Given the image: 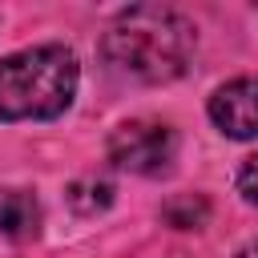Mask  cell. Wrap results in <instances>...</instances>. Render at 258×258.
Instances as JSON below:
<instances>
[{"instance_id": "cell-9", "label": "cell", "mask_w": 258, "mask_h": 258, "mask_svg": "<svg viewBox=\"0 0 258 258\" xmlns=\"http://www.w3.org/2000/svg\"><path fill=\"white\" fill-rule=\"evenodd\" d=\"M234 258H258V238H254V242H246V246H242Z\"/></svg>"}, {"instance_id": "cell-4", "label": "cell", "mask_w": 258, "mask_h": 258, "mask_svg": "<svg viewBox=\"0 0 258 258\" xmlns=\"http://www.w3.org/2000/svg\"><path fill=\"white\" fill-rule=\"evenodd\" d=\"M210 121L238 141L258 137V77H238L214 89L210 97Z\"/></svg>"}, {"instance_id": "cell-3", "label": "cell", "mask_w": 258, "mask_h": 258, "mask_svg": "<svg viewBox=\"0 0 258 258\" xmlns=\"http://www.w3.org/2000/svg\"><path fill=\"white\" fill-rule=\"evenodd\" d=\"M173 153H177V137L161 121H125L109 137V161L117 169L145 173V177L169 169Z\"/></svg>"}, {"instance_id": "cell-1", "label": "cell", "mask_w": 258, "mask_h": 258, "mask_svg": "<svg viewBox=\"0 0 258 258\" xmlns=\"http://www.w3.org/2000/svg\"><path fill=\"white\" fill-rule=\"evenodd\" d=\"M105 60L145 85H161L185 73L194 52V24L173 8H129L105 32Z\"/></svg>"}, {"instance_id": "cell-8", "label": "cell", "mask_w": 258, "mask_h": 258, "mask_svg": "<svg viewBox=\"0 0 258 258\" xmlns=\"http://www.w3.org/2000/svg\"><path fill=\"white\" fill-rule=\"evenodd\" d=\"M238 189H242L246 202H258V153L246 157V165L238 169Z\"/></svg>"}, {"instance_id": "cell-5", "label": "cell", "mask_w": 258, "mask_h": 258, "mask_svg": "<svg viewBox=\"0 0 258 258\" xmlns=\"http://www.w3.org/2000/svg\"><path fill=\"white\" fill-rule=\"evenodd\" d=\"M40 230V206L24 189H0V234L4 238H32Z\"/></svg>"}, {"instance_id": "cell-6", "label": "cell", "mask_w": 258, "mask_h": 258, "mask_svg": "<svg viewBox=\"0 0 258 258\" xmlns=\"http://www.w3.org/2000/svg\"><path fill=\"white\" fill-rule=\"evenodd\" d=\"M161 214H165V222L177 226V230H198V226L206 222L210 206H206V198H198V194H181V198H173Z\"/></svg>"}, {"instance_id": "cell-7", "label": "cell", "mask_w": 258, "mask_h": 258, "mask_svg": "<svg viewBox=\"0 0 258 258\" xmlns=\"http://www.w3.org/2000/svg\"><path fill=\"white\" fill-rule=\"evenodd\" d=\"M109 202H113V189L105 181H77V185H69V206L81 210V214H97Z\"/></svg>"}, {"instance_id": "cell-2", "label": "cell", "mask_w": 258, "mask_h": 258, "mask_svg": "<svg viewBox=\"0 0 258 258\" xmlns=\"http://www.w3.org/2000/svg\"><path fill=\"white\" fill-rule=\"evenodd\" d=\"M77 56L64 44L20 48L0 60V117L4 121H40L69 109L77 93Z\"/></svg>"}]
</instances>
